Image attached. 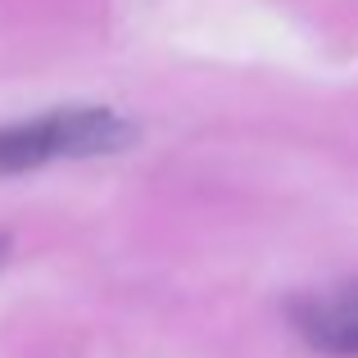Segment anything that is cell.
<instances>
[{
  "mask_svg": "<svg viewBox=\"0 0 358 358\" xmlns=\"http://www.w3.org/2000/svg\"><path fill=\"white\" fill-rule=\"evenodd\" d=\"M290 322L317 354L358 358V281L299 295L290 304Z\"/></svg>",
  "mask_w": 358,
  "mask_h": 358,
  "instance_id": "2",
  "label": "cell"
},
{
  "mask_svg": "<svg viewBox=\"0 0 358 358\" xmlns=\"http://www.w3.org/2000/svg\"><path fill=\"white\" fill-rule=\"evenodd\" d=\"M136 145V122L109 105H64L0 127V177L32 173L59 159H105Z\"/></svg>",
  "mask_w": 358,
  "mask_h": 358,
  "instance_id": "1",
  "label": "cell"
}]
</instances>
